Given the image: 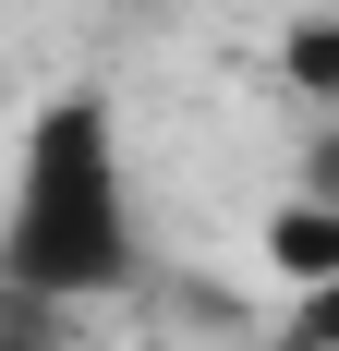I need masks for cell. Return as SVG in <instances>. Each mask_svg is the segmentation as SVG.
<instances>
[{
  "label": "cell",
  "instance_id": "3",
  "mask_svg": "<svg viewBox=\"0 0 339 351\" xmlns=\"http://www.w3.org/2000/svg\"><path fill=\"white\" fill-rule=\"evenodd\" d=\"M279 73L303 109H339V12H291L279 25Z\"/></svg>",
  "mask_w": 339,
  "mask_h": 351
},
{
  "label": "cell",
  "instance_id": "4",
  "mask_svg": "<svg viewBox=\"0 0 339 351\" xmlns=\"http://www.w3.org/2000/svg\"><path fill=\"white\" fill-rule=\"evenodd\" d=\"M0 351H61V339H49V315H36V303H0Z\"/></svg>",
  "mask_w": 339,
  "mask_h": 351
},
{
  "label": "cell",
  "instance_id": "2",
  "mask_svg": "<svg viewBox=\"0 0 339 351\" xmlns=\"http://www.w3.org/2000/svg\"><path fill=\"white\" fill-rule=\"evenodd\" d=\"M255 254H267L279 291H339V194L327 182H291V194L255 218Z\"/></svg>",
  "mask_w": 339,
  "mask_h": 351
},
{
  "label": "cell",
  "instance_id": "1",
  "mask_svg": "<svg viewBox=\"0 0 339 351\" xmlns=\"http://www.w3.org/2000/svg\"><path fill=\"white\" fill-rule=\"evenodd\" d=\"M134 279H145V218H134L121 109L97 85H49L0 182V303L61 315V303H121Z\"/></svg>",
  "mask_w": 339,
  "mask_h": 351
}]
</instances>
